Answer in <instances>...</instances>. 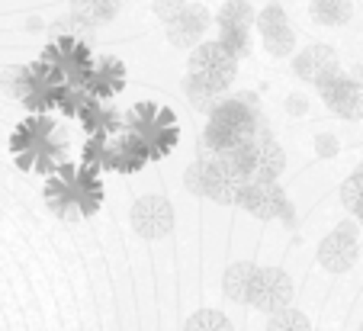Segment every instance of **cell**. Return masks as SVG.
<instances>
[{
	"mask_svg": "<svg viewBox=\"0 0 363 331\" xmlns=\"http://www.w3.org/2000/svg\"><path fill=\"white\" fill-rule=\"evenodd\" d=\"M267 129H264V113L257 106V97L254 94H238V97H228L216 103V110L209 113V125L203 132V142L216 155V152H225V148L254 142Z\"/></svg>",
	"mask_w": 363,
	"mask_h": 331,
	"instance_id": "1",
	"label": "cell"
},
{
	"mask_svg": "<svg viewBox=\"0 0 363 331\" xmlns=\"http://www.w3.org/2000/svg\"><path fill=\"white\" fill-rule=\"evenodd\" d=\"M235 74H238V58H232L219 42H199L196 49L190 52V74L186 81L199 84L203 90L222 97L228 87L235 84Z\"/></svg>",
	"mask_w": 363,
	"mask_h": 331,
	"instance_id": "2",
	"label": "cell"
},
{
	"mask_svg": "<svg viewBox=\"0 0 363 331\" xmlns=\"http://www.w3.org/2000/svg\"><path fill=\"white\" fill-rule=\"evenodd\" d=\"M184 184L193 196H203V200H213V203H235V196H238L245 180L232 177V174L209 155V158H199L196 164L186 167Z\"/></svg>",
	"mask_w": 363,
	"mask_h": 331,
	"instance_id": "3",
	"label": "cell"
},
{
	"mask_svg": "<svg viewBox=\"0 0 363 331\" xmlns=\"http://www.w3.org/2000/svg\"><path fill=\"white\" fill-rule=\"evenodd\" d=\"M235 206H241L247 215L264 222H293V206H289L286 193L280 190V184H264V180H245L235 196Z\"/></svg>",
	"mask_w": 363,
	"mask_h": 331,
	"instance_id": "4",
	"label": "cell"
},
{
	"mask_svg": "<svg viewBox=\"0 0 363 331\" xmlns=\"http://www.w3.org/2000/svg\"><path fill=\"white\" fill-rule=\"evenodd\" d=\"M219 26V45L232 58H245L251 52V26H254V10L247 0H225L216 16Z\"/></svg>",
	"mask_w": 363,
	"mask_h": 331,
	"instance_id": "5",
	"label": "cell"
},
{
	"mask_svg": "<svg viewBox=\"0 0 363 331\" xmlns=\"http://www.w3.org/2000/svg\"><path fill=\"white\" fill-rule=\"evenodd\" d=\"M289 303H293V280H289L286 270L254 267L251 290H247V305L274 315V312H280V309H289Z\"/></svg>",
	"mask_w": 363,
	"mask_h": 331,
	"instance_id": "6",
	"label": "cell"
},
{
	"mask_svg": "<svg viewBox=\"0 0 363 331\" xmlns=\"http://www.w3.org/2000/svg\"><path fill=\"white\" fill-rule=\"evenodd\" d=\"M360 254V242H357V228L350 222H341L331 235H325L322 245H318V264H322L328 274H347L357 264Z\"/></svg>",
	"mask_w": 363,
	"mask_h": 331,
	"instance_id": "7",
	"label": "cell"
},
{
	"mask_svg": "<svg viewBox=\"0 0 363 331\" xmlns=\"http://www.w3.org/2000/svg\"><path fill=\"white\" fill-rule=\"evenodd\" d=\"M318 94H322L325 106H328L335 116L350 119V123L363 119V87L350 74L337 71L331 81H325L322 87H318Z\"/></svg>",
	"mask_w": 363,
	"mask_h": 331,
	"instance_id": "8",
	"label": "cell"
},
{
	"mask_svg": "<svg viewBox=\"0 0 363 331\" xmlns=\"http://www.w3.org/2000/svg\"><path fill=\"white\" fill-rule=\"evenodd\" d=\"M132 228L148 242H158L174 228V209L164 196H142L132 203Z\"/></svg>",
	"mask_w": 363,
	"mask_h": 331,
	"instance_id": "9",
	"label": "cell"
},
{
	"mask_svg": "<svg viewBox=\"0 0 363 331\" xmlns=\"http://www.w3.org/2000/svg\"><path fill=\"white\" fill-rule=\"evenodd\" d=\"M254 23H257V29H261V42H264V49H267L270 55H277V58L293 55L296 33H293V26H289V20H286V13H283L280 4L264 7L261 16H254Z\"/></svg>",
	"mask_w": 363,
	"mask_h": 331,
	"instance_id": "10",
	"label": "cell"
},
{
	"mask_svg": "<svg viewBox=\"0 0 363 331\" xmlns=\"http://www.w3.org/2000/svg\"><path fill=\"white\" fill-rule=\"evenodd\" d=\"M293 71L306 84H315V87H322L325 81H331V77L341 71V62H337V52L331 49V45H325V42H315V45L302 49L299 55L293 58Z\"/></svg>",
	"mask_w": 363,
	"mask_h": 331,
	"instance_id": "11",
	"label": "cell"
},
{
	"mask_svg": "<svg viewBox=\"0 0 363 331\" xmlns=\"http://www.w3.org/2000/svg\"><path fill=\"white\" fill-rule=\"evenodd\" d=\"M209 29V10L199 7V4H186L171 23H167V39L177 49H196L199 39Z\"/></svg>",
	"mask_w": 363,
	"mask_h": 331,
	"instance_id": "12",
	"label": "cell"
},
{
	"mask_svg": "<svg viewBox=\"0 0 363 331\" xmlns=\"http://www.w3.org/2000/svg\"><path fill=\"white\" fill-rule=\"evenodd\" d=\"M251 148H254L251 180L277 184V177L286 171V152L280 148V142H277L270 132H264V135H257V138L251 142Z\"/></svg>",
	"mask_w": 363,
	"mask_h": 331,
	"instance_id": "13",
	"label": "cell"
},
{
	"mask_svg": "<svg viewBox=\"0 0 363 331\" xmlns=\"http://www.w3.org/2000/svg\"><path fill=\"white\" fill-rule=\"evenodd\" d=\"M71 13L77 23H87V26H103V23H113L119 13V0H71Z\"/></svg>",
	"mask_w": 363,
	"mask_h": 331,
	"instance_id": "14",
	"label": "cell"
},
{
	"mask_svg": "<svg viewBox=\"0 0 363 331\" xmlns=\"http://www.w3.org/2000/svg\"><path fill=\"white\" fill-rule=\"evenodd\" d=\"M251 276H254V264L251 261H238L225 270L222 276V293L232 303H247V290H251Z\"/></svg>",
	"mask_w": 363,
	"mask_h": 331,
	"instance_id": "15",
	"label": "cell"
},
{
	"mask_svg": "<svg viewBox=\"0 0 363 331\" xmlns=\"http://www.w3.org/2000/svg\"><path fill=\"white\" fill-rule=\"evenodd\" d=\"M312 16L322 26H344L354 16V0H312Z\"/></svg>",
	"mask_w": 363,
	"mask_h": 331,
	"instance_id": "16",
	"label": "cell"
},
{
	"mask_svg": "<svg viewBox=\"0 0 363 331\" xmlns=\"http://www.w3.org/2000/svg\"><path fill=\"white\" fill-rule=\"evenodd\" d=\"M184 331H232V322L216 309H199L186 318Z\"/></svg>",
	"mask_w": 363,
	"mask_h": 331,
	"instance_id": "17",
	"label": "cell"
},
{
	"mask_svg": "<svg viewBox=\"0 0 363 331\" xmlns=\"http://www.w3.org/2000/svg\"><path fill=\"white\" fill-rule=\"evenodd\" d=\"M267 331H315V328H312V322H308L306 312L280 309V312H274V315H270Z\"/></svg>",
	"mask_w": 363,
	"mask_h": 331,
	"instance_id": "18",
	"label": "cell"
},
{
	"mask_svg": "<svg viewBox=\"0 0 363 331\" xmlns=\"http://www.w3.org/2000/svg\"><path fill=\"white\" fill-rule=\"evenodd\" d=\"M341 203L350 213H357V209L363 206V164H357L354 171H350V177L341 184Z\"/></svg>",
	"mask_w": 363,
	"mask_h": 331,
	"instance_id": "19",
	"label": "cell"
},
{
	"mask_svg": "<svg viewBox=\"0 0 363 331\" xmlns=\"http://www.w3.org/2000/svg\"><path fill=\"white\" fill-rule=\"evenodd\" d=\"M184 90H186V97H190V103L196 106V110H203V113H213L216 103H219V97H216V94L203 90L199 84H193V81H184Z\"/></svg>",
	"mask_w": 363,
	"mask_h": 331,
	"instance_id": "20",
	"label": "cell"
},
{
	"mask_svg": "<svg viewBox=\"0 0 363 331\" xmlns=\"http://www.w3.org/2000/svg\"><path fill=\"white\" fill-rule=\"evenodd\" d=\"M184 7H186V0H155V4H151L155 16H158V20L164 23V26H167V23H171Z\"/></svg>",
	"mask_w": 363,
	"mask_h": 331,
	"instance_id": "21",
	"label": "cell"
},
{
	"mask_svg": "<svg viewBox=\"0 0 363 331\" xmlns=\"http://www.w3.org/2000/svg\"><path fill=\"white\" fill-rule=\"evenodd\" d=\"M337 152V142L331 135H322L318 138V155H325V158H328V155H335Z\"/></svg>",
	"mask_w": 363,
	"mask_h": 331,
	"instance_id": "22",
	"label": "cell"
},
{
	"mask_svg": "<svg viewBox=\"0 0 363 331\" xmlns=\"http://www.w3.org/2000/svg\"><path fill=\"white\" fill-rule=\"evenodd\" d=\"M350 77H354V81L363 87V64H357V68H354V74H350Z\"/></svg>",
	"mask_w": 363,
	"mask_h": 331,
	"instance_id": "23",
	"label": "cell"
},
{
	"mask_svg": "<svg viewBox=\"0 0 363 331\" xmlns=\"http://www.w3.org/2000/svg\"><path fill=\"white\" fill-rule=\"evenodd\" d=\"M354 215H357V219H360V225H363V206H360V209H357V213H354Z\"/></svg>",
	"mask_w": 363,
	"mask_h": 331,
	"instance_id": "24",
	"label": "cell"
},
{
	"mask_svg": "<svg viewBox=\"0 0 363 331\" xmlns=\"http://www.w3.org/2000/svg\"><path fill=\"white\" fill-rule=\"evenodd\" d=\"M357 331H363V325H360V328H357Z\"/></svg>",
	"mask_w": 363,
	"mask_h": 331,
	"instance_id": "25",
	"label": "cell"
}]
</instances>
